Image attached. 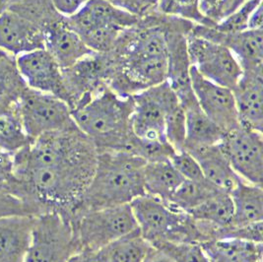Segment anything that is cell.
<instances>
[{
    "mask_svg": "<svg viewBox=\"0 0 263 262\" xmlns=\"http://www.w3.org/2000/svg\"><path fill=\"white\" fill-rule=\"evenodd\" d=\"M133 102L108 85L82 96L71 108L78 129L95 144L98 151L129 152L134 135L130 125Z\"/></svg>",
    "mask_w": 263,
    "mask_h": 262,
    "instance_id": "cell-1",
    "label": "cell"
},
{
    "mask_svg": "<svg viewBox=\"0 0 263 262\" xmlns=\"http://www.w3.org/2000/svg\"><path fill=\"white\" fill-rule=\"evenodd\" d=\"M145 164L143 159L127 152L98 151L93 178L72 220L85 211L130 204L145 195Z\"/></svg>",
    "mask_w": 263,
    "mask_h": 262,
    "instance_id": "cell-2",
    "label": "cell"
},
{
    "mask_svg": "<svg viewBox=\"0 0 263 262\" xmlns=\"http://www.w3.org/2000/svg\"><path fill=\"white\" fill-rule=\"evenodd\" d=\"M137 229L153 248L164 244H201L196 221L150 195H142L130 203Z\"/></svg>",
    "mask_w": 263,
    "mask_h": 262,
    "instance_id": "cell-3",
    "label": "cell"
},
{
    "mask_svg": "<svg viewBox=\"0 0 263 262\" xmlns=\"http://www.w3.org/2000/svg\"><path fill=\"white\" fill-rule=\"evenodd\" d=\"M71 224L78 251L104 250L137 230L130 204L85 211Z\"/></svg>",
    "mask_w": 263,
    "mask_h": 262,
    "instance_id": "cell-4",
    "label": "cell"
},
{
    "mask_svg": "<svg viewBox=\"0 0 263 262\" xmlns=\"http://www.w3.org/2000/svg\"><path fill=\"white\" fill-rule=\"evenodd\" d=\"M78 252L71 222L54 212L37 215L23 262H69Z\"/></svg>",
    "mask_w": 263,
    "mask_h": 262,
    "instance_id": "cell-5",
    "label": "cell"
},
{
    "mask_svg": "<svg viewBox=\"0 0 263 262\" xmlns=\"http://www.w3.org/2000/svg\"><path fill=\"white\" fill-rule=\"evenodd\" d=\"M16 108L32 141L45 134L77 127L67 103L29 87L20 97Z\"/></svg>",
    "mask_w": 263,
    "mask_h": 262,
    "instance_id": "cell-6",
    "label": "cell"
},
{
    "mask_svg": "<svg viewBox=\"0 0 263 262\" xmlns=\"http://www.w3.org/2000/svg\"><path fill=\"white\" fill-rule=\"evenodd\" d=\"M189 58L192 67L205 79L230 89L239 82L242 69L236 55L225 46L196 36H186Z\"/></svg>",
    "mask_w": 263,
    "mask_h": 262,
    "instance_id": "cell-7",
    "label": "cell"
},
{
    "mask_svg": "<svg viewBox=\"0 0 263 262\" xmlns=\"http://www.w3.org/2000/svg\"><path fill=\"white\" fill-rule=\"evenodd\" d=\"M177 97L167 81L132 96L130 125L133 135L147 141H167L166 109Z\"/></svg>",
    "mask_w": 263,
    "mask_h": 262,
    "instance_id": "cell-8",
    "label": "cell"
},
{
    "mask_svg": "<svg viewBox=\"0 0 263 262\" xmlns=\"http://www.w3.org/2000/svg\"><path fill=\"white\" fill-rule=\"evenodd\" d=\"M219 146L240 179L262 186V132L239 125L226 132Z\"/></svg>",
    "mask_w": 263,
    "mask_h": 262,
    "instance_id": "cell-9",
    "label": "cell"
},
{
    "mask_svg": "<svg viewBox=\"0 0 263 262\" xmlns=\"http://www.w3.org/2000/svg\"><path fill=\"white\" fill-rule=\"evenodd\" d=\"M16 63L30 89L55 96L70 107L62 69L47 49L40 48L20 54L16 57Z\"/></svg>",
    "mask_w": 263,
    "mask_h": 262,
    "instance_id": "cell-10",
    "label": "cell"
},
{
    "mask_svg": "<svg viewBox=\"0 0 263 262\" xmlns=\"http://www.w3.org/2000/svg\"><path fill=\"white\" fill-rule=\"evenodd\" d=\"M193 94L204 114L225 132L239 127V121L233 90L211 82L191 67Z\"/></svg>",
    "mask_w": 263,
    "mask_h": 262,
    "instance_id": "cell-11",
    "label": "cell"
},
{
    "mask_svg": "<svg viewBox=\"0 0 263 262\" xmlns=\"http://www.w3.org/2000/svg\"><path fill=\"white\" fill-rule=\"evenodd\" d=\"M41 29L45 49L57 60L62 70L70 68L80 60L94 53L59 13L44 20Z\"/></svg>",
    "mask_w": 263,
    "mask_h": 262,
    "instance_id": "cell-12",
    "label": "cell"
},
{
    "mask_svg": "<svg viewBox=\"0 0 263 262\" xmlns=\"http://www.w3.org/2000/svg\"><path fill=\"white\" fill-rule=\"evenodd\" d=\"M191 32L227 47L239 60L242 71H262L263 30L225 34L214 27L193 25Z\"/></svg>",
    "mask_w": 263,
    "mask_h": 262,
    "instance_id": "cell-13",
    "label": "cell"
},
{
    "mask_svg": "<svg viewBox=\"0 0 263 262\" xmlns=\"http://www.w3.org/2000/svg\"><path fill=\"white\" fill-rule=\"evenodd\" d=\"M65 22L79 36L100 27L116 28L125 31L136 27L139 17L128 12L108 0H88L83 6Z\"/></svg>",
    "mask_w": 263,
    "mask_h": 262,
    "instance_id": "cell-14",
    "label": "cell"
},
{
    "mask_svg": "<svg viewBox=\"0 0 263 262\" xmlns=\"http://www.w3.org/2000/svg\"><path fill=\"white\" fill-rule=\"evenodd\" d=\"M40 48L45 47L39 25L10 9L0 15V49L16 58Z\"/></svg>",
    "mask_w": 263,
    "mask_h": 262,
    "instance_id": "cell-15",
    "label": "cell"
},
{
    "mask_svg": "<svg viewBox=\"0 0 263 262\" xmlns=\"http://www.w3.org/2000/svg\"><path fill=\"white\" fill-rule=\"evenodd\" d=\"M262 71H242L233 89L239 124L243 127L262 132Z\"/></svg>",
    "mask_w": 263,
    "mask_h": 262,
    "instance_id": "cell-16",
    "label": "cell"
},
{
    "mask_svg": "<svg viewBox=\"0 0 263 262\" xmlns=\"http://www.w3.org/2000/svg\"><path fill=\"white\" fill-rule=\"evenodd\" d=\"M35 218L34 215L0 217V262H23Z\"/></svg>",
    "mask_w": 263,
    "mask_h": 262,
    "instance_id": "cell-17",
    "label": "cell"
},
{
    "mask_svg": "<svg viewBox=\"0 0 263 262\" xmlns=\"http://www.w3.org/2000/svg\"><path fill=\"white\" fill-rule=\"evenodd\" d=\"M187 152L198 162L204 179L217 189L230 193L242 180L229 163L219 144Z\"/></svg>",
    "mask_w": 263,
    "mask_h": 262,
    "instance_id": "cell-18",
    "label": "cell"
},
{
    "mask_svg": "<svg viewBox=\"0 0 263 262\" xmlns=\"http://www.w3.org/2000/svg\"><path fill=\"white\" fill-rule=\"evenodd\" d=\"M182 107L185 113V142L183 150L191 151L221 142L226 132L204 114L196 98Z\"/></svg>",
    "mask_w": 263,
    "mask_h": 262,
    "instance_id": "cell-19",
    "label": "cell"
},
{
    "mask_svg": "<svg viewBox=\"0 0 263 262\" xmlns=\"http://www.w3.org/2000/svg\"><path fill=\"white\" fill-rule=\"evenodd\" d=\"M200 246L210 262H263L262 242L221 238Z\"/></svg>",
    "mask_w": 263,
    "mask_h": 262,
    "instance_id": "cell-20",
    "label": "cell"
},
{
    "mask_svg": "<svg viewBox=\"0 0 263 262\" xmlns=\"http://www.w3.org/2000/svg\"><path fill=\"white\" fill-rule=\"evenodd\" d=\"M230 195L234 206L232 226L263 222L262 186L241 180Z\"/></svg>",
    "mask_w": 263,
    "mask_h": 262,
    "instance_id": "cell-21",
    "label": "cell"
},
{
    "mask_svg": "<svg viewBox=\"0 0 263 262\" xmlns=\"http://www.w3.org/2000/svg\"><path fill=\"white\" fill-rule=\"evenodd\" d=\"M183 180L170 160L149 162L144 166L145 194L163 202L168 203Z\"/></svg>",
    "mask_w": 263,
    "mask_h": 262,
    "instance_id": "cell-22",
    "label": "cell"
},
{
    "mask_svg": "<svg viewBox=\"0 0 263 262\" xmlns=\"http://www.w3.org/2000/svg\"><path fill=\"white\" fill-rule=\"evenodd\" d=\"M27 88L17 67L16 58L10 54L0 57V109L16 107Z\"/></svg>",
    "mask_w": 263,
    "mask_h": 262,
    "instance_id": "cell-23",
    "label": "cell"
},
{
    "mask_svg": "<svg viewBox=\"0 0 263 262\" xmlns=\"http://www.w3.org/2000/svg\"><path fill=\"white\" fill-rule=\"evenodd\" d=\"M234 206L231 195L226 191H219L203 203L189 212L193 219L207 222L227 229L232 226Z\"/></svg>",
    "mask_w": 263,
    "mask_h": 262,
    "instance_id": "cell-24",
    "label": "cell"
},
{
    "mask_svg": "<svg viewBox=\"0 0 263 262\" xmlns=\"http://www.w3.org/2000/svg\"><path fill=\"white\" fill-rule=\"evenodd\" d=\"M151 249L152 246L137 229L114 241L105 250L108 262H143Z\"/></svg>",
    "mask_w": 263,
    "mask_h": 262,
    "instance_id": "cell-25",
    "label": "cell"
},
{
    "mask_svg": "<svg viewBox=\"0 0 263 262\" xmlns=\"http://www.w3.org/2000/svg\"><path fill=\"white\" fill-rule=\"evenodd\" d=\"M31 142L16 107L0 110V148L15 154Z\"/></svg>",
    "mask_w": 263,
    "mask_h": 262,
    "instance_id": "cell-26",
    "label": "cell"
},
{
    "mask_svg": "<svg viewBox=\"0 0 263 262\" xmlns=\"http://www.w3.org/2000/svg\"><path fill=\"white\" fill-rule=\"evenodd\" d=\"M219 191H223L217 189L206 179L201 181L183 180L167 204L189 213Z\"/></svg>",
    "mask_w": 263,
    "mask_h": 262,
    "instance_id": "cell-27",
    "label": "cell"
},
{
    "mask_svg": "<svg viewBox=\"0 0 263 262\" xmlns=\"http://www.w3.org/2000/svg\"><path fill=\"white\" fill-rule=\"evenodd\" d=\"M157 8L165 15L182 18L194 25L215 27L200 12L198 0H158Z\"/></svg>",
    "mask_w": 263,
    "mask_h": 262,
    "instance_id": "cell-28",
    "label": "cell"
},
{
    "mask_svg": "<svg viewBox=\"0 0 263 262\" xmlns=\"http://www.w3.org/2000/svg\"><path fill=\"white\" fill-rule=\"evenodd\" d=\"M262 3V0H246L238 8L228 14L215 25L216 30L225 34H235L248 30L251 13Z\"/></svg>",
    "mask_w": 263,
    "mask_h": 262,
    "instance_id": "cell-29",
    "label": "cell"
},
{
    "mask_svg": "<svg viewBox=\"0 0 263 262\" xmlns=\"http://www.w3.org/2000/svg\"><path fill=\"white\" fill-rule=\"evenodd\" d=\"M122 32L116 28L100 27L84 33L80 38L94 53H108L114 50Z\"/></svg>",
    "mask_w": 263,
    "mask_h": 262,
    "instance_id": "cell-30",
    "label": "cell"
},
{
    "mask_svg": "<svg viewBox=\"0 0 263 262\" xmlns=\"http://www.w3.org/2000/svg\"><path fill=\"white\" fill-rule=\"evenodd\" d=\"M166 138L176 151L183 150L185 142V113L178 103L166 111Z\"/></svg>",
    "mask_w": 263,
    "mask_h": 262,
    "instance_id": "cell-31",
    "label": "cell"
},
{
    "mask_svg": "<svg viewBox=\"0 0 263 262\" xmlns=\"http://www.w3.org/2000/svg\"><path fill=\"white\" fill-rule=\"evenodd\" d=\"M155 249L165 252L175 262H210L199 244H164Z\"/></svg>",
    "mask_w": 263,
    "mask_h": 262,
    "instance_id": "cell-32",
    "label": "cell"
},
{
    "mask_svg": "<svg viewBox=\"0 0 263 262\" xmlns=\"http://www.w3.org/2000/svg\"><path fill=\"white\" fill-rule=\"evenodd\" d=\"M172 165L184 180H205L201 167L195 158L185 150L177 151L170 159Z\"/></svg>",
    "mask_w": 263,
    "mask_h": 262,
    "instance_id": "cell-33",
    "label": "cell"
},
{
    "mask_svg": "<svg viewBox=\"0 0 263 262\" xmlns=\"http://www.w3.org/2000/svg\"><path fill=\"white\" fill-rule=\"evenodd\" d=\"M18 189L19 182L15 176L14 154L0 148V191L17 197Z\"/></svg>",
    "mask_w": 263,
    "mask_h": 262,
    "instance_id": "cell-34",
    "label": "cell"
},
{
    "mask_svg": "<svg viewBox=\"0 0 263 262\" xmlns=\"http://www.w3.org/2000/svg\"><path fill=\"white\" fill-rule=\"evenodd\" d=\"M221 238H235L252 242H262L263 222L246 226L229 227L223 231Z\"/></svg>",
    "mask_w": 263,
    "mask_h": 262,
    "instance_id": "cell-35",
    "label": "cell"
},
{
    "mask_svg": "<svg viewBox=\"0 0 263 262\" xmlns=\"http://www.w3.org/2000/svg\"><path fill=\"white\" fill-rule=\"evenodd\" d=\"M10 215H34V213L19 198L0 191V217Z\"/></svg>",
    "mask_w": 263,
    "mask_h": 262,
    "instance_id": "cell-36",
    "label": "cell"
},
{
    "mask_svg": "<svg viewBox=\"0 0 263 262\" xmlns=\"http://www.w3.org/2000/svg\"><path fill=\"white\" fill-rule=\"evenodd\" d=\"M200 12L208 20L217 24L228 14V0H198Z\"/></svg>",
    "mask_w": 263,
    "mask_h": 262,
    "instance_id": "cell-37",
    "label": "cell"
},
{
    "mask_svg": "<svg viewBox=\"0 0 263 262\" xmlns=\"http://www.w3.org/2000/svg\"><path fill=\"white\" fill-rule=\"evenodd\" d=\"M120 8L132 13L138 17L150 10L151 8L157 7L158 0H108Z\"/></svg>",
    "mask_w": 263,
    "mask_h": 262,
    "instance_id": "cell-38",
    "label": "cell"
},
{
    "mask_svg": "<svg viewBox=\"0 0 263 262\" xmlns=\"http://www.w3.org/2000/svg\"><path fill=\"white\" fill-rule=\"evenodd\" d=\"M88 0H50L53 9L63 17H69L78 11Z\"/></svg>",
    "mask_w": 263,
    "mask_h": 262,
    "instance_id": "cell-39",
    "label": "cell"
},
{
    "mask_svg": "<svg viewBox=\"0 0 263 262\" xmlns=\"http://www.w3.org/2000/svg\"><path fill=\"white\" fill-rule=\"evenodd\" d=\"M69 262H108L106 250H80L76 252Z\"/></svg>",
    "mask_w": 263,
    "mask_h": 262,
    "instance_id": "cell-40",
    "label": "cell"
},
{
    "mask_svg": "<svg viewBox=\"0 0 263 262\" xmlns=\"http://www.w3.org/2000/svg\"><path fill=\"white\" fill-rule=\"evenodd\" d=\"M248 30H263V9L262 3L259 4L254 11L251 13Z\"/></svg>",
    "mask_w": 263,
    "mask_h": 262,
    "instance_id": "cell-41",
    "label": "cell"
},
{
    "mask_svg": "<svg viewBox=\"0 0 263 262\" xmlns=\"http://www.w3.org/2000/svg\"><path fill=\"white\" fill-rule=\"evenodd\" d=\"M143 262H175L167 254L162 250H158L152 247V249L148 252Z\"/></svg>",
    "mask_w": 263,
    "mask_h": 262,
    "instance_id": "cell-42",
    "label": "cell"
},
{
    "mask_svg": "<svg viewBox=\"0 0 263 262\" xmlns=\"http://www.w3.org/2000/svg\"><path fill=\"white\" fill-rule=\"evenodd\" d=\"M243 1L246 0H228V14L238 8Z\"/></svg>",
    "mask_w": 263,
    "mask_h": 262,
    "instance_id": "cell-43",
    "label": "cell"
},
{
    "mask_svg": "<svg viewBox=\"0 0 263 262\" xmlns=\"http://www.w3.org/2000/svg\"><path fill=\"white\" fill-rule=\"evenodd\" d=\"M12 0H0V15L8 10Z\"/></svg>",
    "mask_w": 263,
    "mask_h": 262,
    "instance_id": "cell-44",
    "label": "cell"
},
{
    "mask_svg": "<svg viewBox=\"0 0 263 262\" xmlns=\"http://www.w3.org/2000/svg\"><path fill=\"white\" fill-rule=\"evenodd\" d=\"M5 54H7L6 52H4L2 49H0V57H2V55H5Z\"/></svg>",
    "mask_w": 263,
    "mask_h": 262,
    "instance_id": "cell-45",
    "label": "cell"
}]
</instances>
